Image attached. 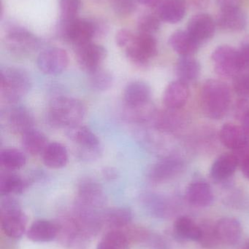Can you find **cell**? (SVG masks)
Segmentation results:
<instances>
[{
    "label": "cell",
    "instance_id": "cell-33",
    "mask_svg": "<svg viewBox=\"0 0 249 249\" xmlns=\"http://www.w3.org/2000/svg\"><path fill=\"white\" fill-rule=\"evenodd\" d=\"M58 226V236L64 245L73 244L82 232L76 219H65Z\"/></svg>",
    "mask_w": 249,
    "mask_h": 249
},
{
    "label": "cell",
    "instance_id": "cell-25",
    "mask_svg": "<svg viewBox=\"0 0 249 249\" xmlns=\"http://www.w3.org/2000/svg\"><path fill=\"white\" fill-rule=\"evenodd\" d=\"M46 136L38 129H30L22 134V145L27 153L32 155L42 154L48 145Z\"/></svg>",
    "mask_w": 249,
    "mask_h": 249
},
{
    "label": "cell",
    "instance_id": "cell-40",
    "mask_svg": "<svg viewBox=\"0 0 249 249\" xmlns=\"http://www.w3.org/2000/svg\"><path fill=\"white\" fill-rule=\"evenodd\" d=\"M159 26L160 23L158 18L151 14L142 16L137 23L139 32L148 35H152L156 32L159 29Z\"/></svg>",
    "mask_w": 249,
    "mask_h": 249
},
{
    "label": "cell",
    "instance_id": "cell-4",
    "mask_svg": "<svg viewBox=\"0 0 249 249\" xmlns=\"http://www.w3.org/2000/svg\"><path fill=\"white\" fill-rule=\"evenodd\" d=\"M69 139L77 146L79 158L85 161H93L102 154L100 142L91 129L78 124L66 129Z\"/></svg>",
    "mask_w": 249,
    "mask_h": 249
},
{
    "label": "cell",
    "instance_id": "cell-23",
    "mask_svg": "<svg viewBox=\"0 0 249 249\" xmlns=\"http://www.w3.org/2000/svg\"><path fill=\"white\" fill-rule=\"evenodd\" d=\"M27 218L21 212L1 216V229L10 238H20L26 231Z\"/></svg>",
    "mask_w": 249,
    "mask_h": 249
},
{
    "label": "cell",
    "instance_id": "cell-17",
    "mask_svg": "<svg viewBox=\"0 0 249 249\" xmlns=\"http://www.w3.org/2000/svg\"><path fill=\"white\" fill-rule=\"evenodd\" d=\"M215 31L213 19L208 14L194 16L189 22L187 32L199 42L210 39Z\"/></svg>",
    "mask_w": 249,
    "mask_h": 249
},
{
    "label": "cell",
    "instance_id": "cell-9",
    "mask_svg": "<svg viewBox=\"0 0 249 249\" xmlns=\"http://www.w3.org/2000/svg\"><path fill=\"white\" fill-rule=\"evenodd\" d=\"M106 58V51L103 47L92 42L77 46L76 58L82 70L90 73L101 68Z\"/></svg>",
    "mask_w": 249,
    "mask_h": 249
},
{
    "label": "cell",
    "instance_id": "cell-5",
    "mask_svg": "<svg viewBox=\"0 0 249 249\" xmlns=\"http://www.w3.org/2000/svg\"><path fill=\"white\" fill-rule=\"evenodd\" d=\"M157 53V43L152 35L140 33L134 36V39L126 48V53L129 59L137 64H147Z\"/></svg>",
    "mask_w": 249,
    "mask_h": 249
},
{
    "label": "cell",
    "instance_id": "cell-43",
    "mask_svg": "<svg viewBox=\"0 0 249 249\" xmlns=\"http://www.w3.org/2000/svg\"><path fill=\"white\" fill-rule=\"evenodd\" d=\"M134 36L135 35H134L130 31L122 29L117 33L115 41H116L117 45L118 46L121 48H127L133 42Z\"/></svg>",
    "mask_w": 249,
    "mask_h": 249
},
{
    "label": "cell",
    "instance_id": "cell-39",
    "mask_svg": "<svg viewBox=\"0 0 249 249\" xmlns=\"http://www.w3.org/2000/svg\"><path fill=\"white\" fill-rule=\"evenodd\" d=\"M80 7V0H60V12L63 21L76 18Z\"/></svg>",
    "mask_w": 249,
    "mask_h": 249
},
{
    "label": "cell",
    "instance_id": "cell-24",
    "mask_svg": "<svg viewBox=\"0 0 249 249\" xmlns=\"http://www.w3.org/2000/svg\"><path fill=\"white\" fill-rule=\"evenodd\" d=\"M239 160L235 155L225 154L213 162L211 169V176L216 181L227 179L235 172Z\"/></svg>",
    "mask_w": 249,
    "mask_h": 249
},
{
    "label": "cell",
    "instance_id": "cell-10",
    "mask_svg": "<svg viewBox=\"0 0 249 249\" xmlns=\"http://www.w3.org/2000/svg\"><path fill=\"white\" fill-rule=\"evenodd\" d=\"M5 45L8 51L17 55H26L38 48L35 36L23 29H13L6 36Z\"/></svg>",
    "mask_w": 249,
    "mask_h": 249
},
{
    "label": "cell",
    "instance_id": "cell-14",
    "mask_svg": "<svg viewBox=\"0 0 249 249\" xmlns=\"http://www.w3.org/2000/svg\"><path fill=\"white\" fill-rule=\"evenodd\" d=\"M190 96L188 85L181 80L172 82L165 89L163 102L170 109H177L186 105Z\"/></svg>",
    "mask_w": 249,
    "mask_h": 249
},
{
    "label": "cell",
    "instance_id": "cell-20",
    "mask_svg": "<svg viewBox=\"0 0 249 249\" xmlns=\"http://www.w3.org/2000/svg\"><path fill=\"white\" fill-rule=\"evenodd\" d=\"M27 236L33 242H50L58 236V226L57 224L50 221L38 220L31 225Z\"/></svg>",
    "mask_w": 249,
    "mask_h": 249
},
{
    "label": "cell",
    "instance_id": "cell-13",
    "mask_svg": "<svg viewBox=\"0 0 249 249\" xmlns=\"http://www.w3.org/2000/svg\"><path fill=\"white\" fill-rule=\"evenodd\" d=\"M152 90L150 86L143 81L136 80L129 83L124 90V101L126 107L142 106L151 102Z\"/></svg>",
    "mask_w": 249,
    "mask_h": 249
},
{
    "label": "cell",
    "instance_id": "cell-3",
    "mask_svg": "<svg viewBox=\"0 0 249 249\" xmlns=\"http://www.w3.org/2000/svg\"><path fill=\"white\" fill-rule=\"evenodd\" d=\"M32 88L27 71L19 67H6L0 71V94L9 104H15L26 96Z\"/></svg>",
    "mask_w": 249,
    "mask_h": 249
},
{
    "label": "cell",
    "instance_id": "cell-38",
    "mask_svg": "<svg viewBox=\"0 0 249 249\" xmlns=\"http://www.w3.org/2000/svg\"><path fill=\"white\" fill-rule=\"evenodd\" d=\"M102 241L115 249H129L128 236L118 230L109 231L108 233L105 234Z\"/></svg>",
    "mask_w": 249,
    "mask_h": 249
},
{
    "label": "cell",
    "instance_id": "cell-30",
    "mask_svg": "<svg viewBox=\"0 0 249 249\" xmlns=\"http://www.w3.org/2000/svg\"><path fill=\"white\" fill-rule=\"evenodd\" d=\"M26 158L23 152L15 148H7L0 152V164L8 171H16L23 168Z\"/></svg>",
    "mask_w": 249,
    "mask_h": 249
},
{
    "label": "cell",
    "instance_id": "cell-49",
    "mask_svg": "<svg viewBox=\"0 0 249 249\" xmlns=\"http://www.w3.org/2000/svg\"><path fill=\"white\" fill-rule=\"evenodd\" d=\"M241 168L244 175L249 178V156L241 162Z\"/></svg>",
    "mask_w": 249,
    "mask_h": 249
},
{
    "label": "cell",
    "instance_id": "cell-16",
    "mask_svg": "<svg viewBox=\"0 0 249 249\" xmlns=\"http://www.w3.org/2000/svg\"><path fill=\"white\" fill-rule=\"evenodd\" d=\"M216 234L220 244L235 245L242 235V227L235 218L221 219L216 224Z\"/></svg>",
    "mask_w": 249,
    "mask_h": 249
},
{
    "label": "cell",
    "instance_id": "cell-42",
    "mask_svg": "<svg viewBox=\"0 0 249 249\" xmlns=\"http://www.w3.org/2000/svg\"><path fill=\"white\" fill-rule=\"evenodd\" d=\"M236 93L244 99L249 97V71H241L235 76L233 83Z\"/></svg>",
    "mask_w": 249,
    "mask_h": 249
},
{
    "label": "cell",
    "instance_id": "cell-51",
    "mask_svg": "<svg viewBox=\"0 0 249 249\" xmlns=\"http://www.w3.org/2000/svg\"><path fill=\"white\" fill-rule=\"evenodd\" d=\"M96 249H115L114 248V247L110 246L109 244H106V243L104 242V241H101V242L99 243L98 244L97 248Z\"/></svg>",
    "mask_w": 249,
    "mask_h": 249
},
{
    "label": "cell",
    "instance_id": "cell-48",
    "mask_svg": "<svg viewBox=\"0 0 249 249\" xmlns=\"http://www.w3.org/2000/svg\"><path fill=\"white\" fill-rule=\"evenodd\" d=\"M241 121V123H242L243 129L247 133V134L249 136V110L243 116Z\"/></svg>",
    "mask_w": 249,
    "mask_h": 249
},
{
    "label": "cell",
    "instance_id": "cell-15",
    "mask_svg": "<svg viewBox=\"0 0 249 249\" xmlns=\"http://www.w3.org/2000/svg\"><path fill=\"white\" fill-rule=\"evenodd\" d=\"M219 139L224 146L238 151L249 144V136L242 127L234 124H225L219 133Z\"/></svg>",
    "mask_w": 249,
    "mask_h": 249
},
{
    "label": "cell",
    "instance_id": "cell-52",
    "mask_svg": "<svg viewBox=\"0 0 249 249\" xmlns=\"http://www.w3.org/2000/svg\"><path fill=\"white\" fill-rule=\"evenodd\" d=\"M242 249H249V240L246 243L245 246H244V248Z\"/></svg>",
    "mask_w": 249,
    "mask_h": 249
},
{
    "label": "cell",
    "instance_id": "cell-32",
    "mask_svg": "<svg viewBox=\"0 0 249 249\" xmlns=\"http://www.w3.org/2000/svg\"><path fill=\"white\" fill-rule=\"evenodd\" d=\"M103 218L104 222L110 228L118 229L130 223L133 219V213L127 208H114L107 211Z\"/></svg>",
    "mask_w": 249,
    "mask_h": 249
},
{
    "label": "cell",
    "instance_id": "cell-29",
    "mask_svg": "<svg viewBox=\"0 0 249 249\" xmlns=\"http://www.w3.org/2000/svg\"><path fill=\"white\" fill-rule=\"evenodd\" d=\"M247 24V18L240 8L222 10L219 18V25L222 29L230 31L242 30Z\"/></svg>",
    "mask_w": 249,
    "mask_h": 249
},
{
    "label": "cell",
    "instance_id": "cell-47",
    "mask_svg": "<svg viewBox=\"0 0 249 249\" xmlns=\"http://www.w3.org/2000/svg\"><path fill=\"white\" fill-rule=\"evenodd\" d=\"M102 174L106 179L111 181V180L115 179L118 177V173L115 168L108 167L102 171Z\"/></svg>",
    "mask_w": 249,
    "mask_h": 249
},
{
    "label": "cell",
    "instance_id": "cell-45",
    "mask_svg": "<svg viewBox=\"0 0 249 249\" xmlns=\"http://www.w3.org/2000/svg\"><path fill=\"white\" fill-rule=\"evenodd\" d=\"M238 55L243 70H249V44L243 45L238 51Z\"/></svg>",
    "mask_w": 249,
    "mask_h": 249
},
{
    "label": "cell",
    "instance_id": "cell-18",
    "mask_svg": "<svg viewBox=\"0 0 249 249\" xmlns=\"http://www.w3.org/2000/svg\"><path fill=\"white\" fill-rule=\"evenodd\" d=\"M181 168L182 162L181 160L175 157H168L153 165L149 172V177L152 181L160 182L176 175Z\"/></svg>",
    "mask_w": 249,
    "mask_h": 249
},
{
    "label": "cell",
    "instance_id": "cell-31",
    "mask_svg": "<svg viewBox=\"0 0 249 249\" xmlns=\"http://www.w3.org/2000/svg\"><path fill=\"white\" fill-rule=\"evenodd\" d=\"M26 183L14 174H1L0 177V195L2 196L20 195L24 191Z\"/></svg>",
    "mask_w": 249,
    "mask_h": 249
},
{
    "label": "cell",
    "instance_id": "cell-1",
    "mask_svg": "<svg viewBox=\"0 0 249 249\" xmlns=\"http://www.w3.org/2000/svg\"><path fill=\"white\" fill-rule=\"evenodd\" d=\"M86 115L81 101L68 96H58L48 107V121L54 127L68 128L80 124Z\"/></svg>",
    "mask_w": 249,
    "mask_h": 249
},
{
    "label": "cell",
    "instance_id": "cell-35",
    "mask_svg": "<svg viewBox=\"0 0 249 249\" xmlns=\"http://www.w3.org/2000/svg\"><path fill=\"white\" fill-rule=\"evenodd\" d=\"M200 236L198 242L206 249L216 248L220 242L216 234V225L210 221H204L200 224Z\"/></svg>",
    "mask_w": 249,
    "mask_h": 249
},
{
    "label": "cell",
    "instance_id": "cell-8",
    "mask_svg": "<svg viewBox=\"0 0 249 249\" xmlns=\"http://www.w3.org/2000/svg\"><path fill=\"white\" fill-rule=\"evenodd\" d=\"M68 64L67 52L58 48H51L42 51L37 60L39 71L48 75L61 74L66 70Z\"/></svg>",
    "mask_w": 249,
    "mask_h": 249
},
{
    "label": "cell",
    "instance_id": "cell-6",
    "mask_svg": "<svg viewBox=\"0 0 249 249\" xmlns=\"http://www.w3.org/2000/svg\"><path fill=\"white\" fill-rule=\"evenodd\" d=\"M215 70L222 77H235L243 71L238 51L228 45L219 47L212 55Z\"/></svg>",
    "mask_w": 249,
    "mask_h": 249
},
{
    "label": "cell",
    "instance_id": "cell-2",
    "mask_svg": "<svg viewBox=\"0 0 249 249\" xmlns=\"http://www.w3.org/2000/svg\"><path fill=\"white\" fill-rule=\"evenodd\" d=\"M202 106L206 115L212 119L223 118L230 104V90L226 83L221 80H207L201 93Z\"/></svg>",
    "mask_w": 249,
    "mask_h": 249
},
{
    "label": "cell",
    "instance_id": "cell-50",
    "mask_svg": "<svg viewBox=\"0 0 249 249\" xmlns=\"http://www.w3.org/2000/svg\"><path fill=\"white\" fill-rule=\"evenodd\" d=\"M137 1L143 5L148 6V7H154L161 3L162 0H137Z\"/></svg>",
    "mask_w": 249,
    "mask_h": 249
},
{
    "label": "cell",
    "instance_id": "cell-11",
    "mask_svg": "<svg viewBox=\"0 0 249 249\" xmlns=\"http://www.w3.org/2000/svg\"><path fill=\"white\" fill-rule=\"evenodd\" d=\"M105 203V193L100 184L92 178L82 179L78 186L77 203L96 209L102 207Z\"/></svg>",
    "mask_w": 249,
    "mask_h": 249
},
{
    "label": "cell",
    "instance_id": "cell-28",
    "mask_svg": "<svg viewBox=\"0 0 249 249\" xmlns=\"http://www.w3.org/2000/svg\"><path fill=\"white\" fill-rule=\"evenodd\" d=\"M200 72V64L192 56H182L177 63V75L180 80L187 84L196 80Z\"/></svg>",
    "mask_w": 249,
    "mask_h": 249
},
{
    "label": "cell",
    "instance_id": "cell-46",
    "mask_svg": "<svg viewBox=\"0 0 249 249\" xmlns=\"http://www.w3.org/2000/svg\"><path fill=\"white\" fill-rule=\"evenodd\" d=\"M221 10H232L239 8L241 0H217Z\"/></svg>",
    "mask_w": 249,
    "mask_h": 249
},
{
    "label": "cell",
    "instance_id": "cell-41",
    "mask_svg": "<svg viewBox=\"0 0 249 249\" xmlns=\"http://www.w3.org/2000/svg\"><path fill=\"white\" fill-rule=\"evenodd\" d=\"M113 10L118 16H127L135 10V0H110Z\"/></svg>",
    "mask_w": 249,
    "mask_h": 249
},
{
    "label": "cell",
    "instance_id": "cell-26",
    "mask_svg": "<svg viewBox=\"0 0 249 249\" xmlns=\"http://www.w3.org/2000/svg\"><path fill=\"white\" fill-rule=\"evenodd\" d=\"M159 16L170 23L181 21L185 16L186 5L184 0H163L161 1Z\"/></svg>",
    "mask_w": 249,
    "mask_h": 249
},
{
    "label": "cell",
    "instance_id": "cell-34",
    "mask_svg": "<svg viewBox=\"0 0 249 249\" xmlns=\"http://www.w3.org/2000/svg\"><path fill=\"white\" fill-rule=\"evenodd\" d=\"M154 110L150 102L142 106L126 107V118L135 124H144L155 118Z\"/></svg>",
    "mask_w": 249,
    "mask_h": 249
},
{
    "label": "cell",
    "instance_id": "cell-37",
    "mask_svg": "<svg viewBox=\"0 0 249 249\" xmlns=\"http://www.w3.org/2000/svg\"><path fill=\"white\" fill-rule=\"evenodd\" d=\"M144 204L152 214L159 217L167 216L169 212L165 200L155 195H147L144 197Z\"/></svg>",
    "mask_w": 249,
    "mask_h": 249
},
{
    "label": "cell",
    "instance_id": "cell-12",
    "mask_svg": "<svg viewBox=\"0 0 249 249\" xmlns=\"http://www.w3.org/2000/svg\"><path fill=\"white\" fill-rule=\"evenodd\" d=\"M5 121L7 127L13 133L23 134L34 128L35 118L32 112L26 107H13L6 112Z\"/></svg>",
    "mask_w": 249,
    "mask_h": 249
},
{
    "label": "cell",
    "instance_id": "cell-36",
    "mask_svg": "<svg viewBox=\"0 0 249 249\" xmlns=\"http://www.w3.org/2000/svg\"><path fill=\"white\" fill-rule=\"evenodd\" d=\"M114 83L112 74L109 71L99 68L89 74V83L92 89L97 91H105L111 89Z\"/></svg>",
    "mask_w": 249,
    "mask_h": 249
},
{
    "label": "cell",
    "instance_id": "cell-21",
    "mask_svg": "<svg viewBox=\"0 0 249 249\" xmlns=\"http://www.w3.org/2000/svg\"><path fill=\"white\" fill-rule=\"evenodd\" d=\"M42 156L45 166L52 169L64 168L68 162V152L65 146L58 142L48 143Z\"/></svg>",
    "mask_w": 249,
    "mask_h": 249
},
{
    "label": "cell",
    "instance_id": "cell-44",
    "mask_svg": "<svg viewBox=\"0 0 249 249\" xmlns=\"http://www.w3.org/2000/svg\"><path fill=\"white\" fill-rule=\"evenodd\" d=\"M151 249H171L168 242L159 235H154L148 238Z\"/></svg>",
    "mask_w": 249,
    "mask_h": 249
},
{
    "label": "cell",
    "instance_id": "cell-7",
    "mask_svg": "<svg viewBox=\"0 0 249 249\" xmlns=\"http://www.w3.org/2000/svg\"><path fill=\"white\" fill-rule=\"evenodd\" d=\"M64 23L62 35L64 39L76 47L91 42L96 32V26L84 19L75 18Z\"/></svg>",
    "mask_w": 249,
    "mask_h": 249
},
{
    "label": "cell",
    "instance_id": "cell-22",
    "mask_svg": "<svg viewBox=\"0 0 249 249\" xmlns=\"http://www.w3.org/2000/svg\"><path fill=\"white\" fill-rule=\"evenodd\" d=\"M169 42L171 48L181 56H192L200 45L187 31L183 30L172 34Z\"/></svg>",
    "mask_w": 249,
    "mask_h": 249
},
{
    "label": "cell",
    "instance_id": "cell-19",
    "mask_svg": "<svg viewBox=\"0 0 249 249\" xmlns=\"http://www.w3.org/2000/svg\"><path fill=\"white\" fill-rule=\"evenodd\" d=\"M187 200L193 206L206 207L213 201V192L210 185L205 181H197L192 183L186 191Z\"/></svg>",
    "mask_w": 249,
    "mask_h": 249
},
{
    "label": "cell",
    "instance_id": "cell-27",
    "mask_svg": "<svg viewBox=\"0 0 249 249\" xmlns=\"http://www.w3.org/2000/svg\"><path fill=\"white\" fill-rule=\"evenodd\" d=\"M174 232L181 239L198 241L200 236V225L188 216H180L174 224Z\"/></svg>",
    "mask_w": 249,
    "mask_h": 249
}]
</instances>
